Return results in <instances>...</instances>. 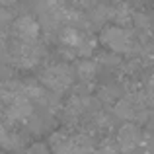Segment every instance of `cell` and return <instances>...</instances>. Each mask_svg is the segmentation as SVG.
<instances>
[{
    "instance_id": "cell-4",
    "label": "cell",
    "mask_w": 154,
    "mask_h": 154,
    "mask_svg": "<svg viewBox=\"0 0 154 154\" xmlns=\"http://www.w3.org/2000/svg\"><path fill=\"white\" fill-rule=\"evenodd\" d=\"M14 31L20 37V41H37L41 26H39L37 20H33L31 16H20L14 22Z\"/></svg>"
},
{
    "instance_id": "cell-1",
    "label": "cell",
    "mask_w": 154,
    "mask_h": 154,
    "mask_svg": "<svg viewBox=\"0 0 154 154\" xmlns=\"http://www.w3.org/2000/svg\"><path fill=\"white\" fill-rule=\"evenodd\" d=\"M41 82L45 84L47 90L51 92H64L68 86L72 84V70L64 64H55L49 66L47 70H43L41 74Z\"/></svg>"
},
{
    "instance_id": "cell-8",
    "label": "cell",
    "mask_w": 154,
    "mask_h": 154,
    "mask_svg": "<svg viewBox=\"0 0 154 154\" xmlns=\"http://www.w3.org/2000/svg\"><path fill=\"white\" fill-rule=\"evenodd\" d=\"M76 70H78V76L82 80H90L96 76V60H90V59H84L78 63V66H76Z\"/></svg>"
},
{
    "instance_id": "cell-3",
    "label": "cell",
    "mask_w": 154,
    "mask_h": 154,
    "mask_svg": "<svg viewBox=\"0 0 154 154\" xmlns=\"http://www.w3.org/2000/svg\"><path fill=\"white\" fill-rule=\"evenodd\" d=\"M6 115L12 121H26L33 115V105L31 100L26 94H16L14 98H10V103L6 107Z\"/></svg>"
},
{
    "instance_id": "cell-5",
    "label": "cell",
    "mask_w": 154,
    "mask_h": 154,
    "mask_svg": "<svg viewBox=\"0 0 154 154\" xmlns=\"http://www.w3.org/2000/svg\"><path fill=\"white\" fill-rule=\"evenodd\" d=\"M117 144L123 152H133L140 144V131L137 129V125L127 123L119 129L117 133Z\"/></svg>"
},
{
    "instance_id": "cell-2",
    "label": "cell",
    "mask_w": 154,
    "mask_h": 154,
    "mask_svg": "<svg viewBox=\"0 0 154 154\" xmlns=\"http://www.w3.org/2000/svg\"><path fill=\"white\" fill-rule=\"evenodd\" d=\"M100 39H102L103 45H107L111 51L115 53H129L133 49V39L123 27L119 26H107L102 29L100 33Z\"/></svg>"
},
{
    "instance_id": "cell-7",
    "label": "cell",
    "mask_w": 154,
    "mask_h": 154,
    "mask_svg": "<svg viewBox=\"0 0 154 154\" xmlns=\"http://www.w3.org/2000/svg\"><path fill=\"white\" fill-rule=\"evenodd\" d=\"M135 102L133 100H121L119 103L115 105V113L121 117V119H133L135 117Z\"/></svg>"
},
{
    "instance_id": "cell-9",
    "label": "cell",
    "mask_w": 154,
    "mask_h": 154,
    "mask_svg": "<svg viewBox=\"0 0 154 154\" xmlns=\"http://www.w3.org/2000/svg\"><path fill=\"white\" fill-rule=\"evenodd\" d=\"M127 154H135V152H127Z\"/></svg>"
},
{
    "instance_id": "cell-10",
    "label": "cell",
    "mask_w": 154,
    "mask_h": 154,
    "mask_svg": "<svg viewBox=\"0 0 154 154\" xmlns=\"http://www.w3.org/2000/svg\"><path fill=\"white\" fill-rule=\"evenodd\" d=\"M0 154H4V152H0Z\"/></svg>"
},
{
    "instance_id": "cell-6",
    "label": "cell",
    "mask_w": 154,
    "mask_h": 154,
    "mask_svg": "<svg viewBox=\"0 0 154 154\" xmlns=\"http://www.w3.org/2000/svg\"><path fill=\"white\" fill-rule=\"evenodd\" d=\"M60 41L68 47H74V49H80V47L86 43L84 41V35L80 33V29H76V27H64V29L60 31Z\"/></svg>"
}]
</instances>
